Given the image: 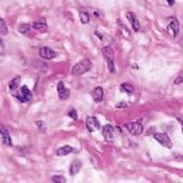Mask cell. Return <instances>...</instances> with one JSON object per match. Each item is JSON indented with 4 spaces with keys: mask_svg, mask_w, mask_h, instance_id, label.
I'll return each instance as SVG.
<instances>
[{
    "mask_svg": "<svg viewBox=\"0 0 183 183\" xmlns=\"http://www.w3.org/2000/svg\"><path fill=\"white\" fill-rule=\"evenodd\" d=\"M168 30L171 31L173 37H177L179 33V21L174 17H171L169 20V26H168Z\"/></svg>",
    "mask_w": 183,
    "mask_h": 183,
    "instance_id": "cell-9",
    "label": "cell"
},
{
    "mask_svg": "<svg viewBox=\"0 0 183 183\" xmlns=\"http://www.w3.org/2000/svg\"><path fill=\"white\" fill-rule=\"evenodd\" d=\"M32 28L34 29H38V30H41V29H45L46 28V21H45V19H39L38 21H35L33 22L32 24Z\"/></svg>",
    "mask_w": 183,
    "mask_h": 183,
    "instance_id": "cell-15",
    "label": "cell"
},
{
    "mask_svg": "<svg viewBox=\"0 0 183 183\" xmlns=\"http://www.w3.org/2000/svg\"><path fill=\"white\" fill-rule=\"evenodd\" d=\"M0 32H1V35H6L8 33V28L3 19H0Z\"/></svg>",
    "mask_w": 183,
    "mask_h": 183,
    "instance_id": "cell-21",
    "label": "cell"
},
{
    "mask_svg": "<svg viewBox=\"0 0 183 183\" xmlns=\"http://www.w3.org/2000/svg\"><path fill=\"white\" fill-rule=\"evenodd\" d=\"M81 166H82L81 161L77 160V159H75V160L71 163V166H70V174H71L72 177L76 175L78 172H79V170H81Z\"/></svg>",
    "mask_w": 183,
    "mask_h": 183,
    "instance_id": "cell-12",
    "label": "cell"
},
{
    "mask_svg": "<svg viewBox=\"0 0 183 183\" xmlns=\"http://www.w3.org/2000/svg\"><path fill=\"white\" fill-rule=\"evenodd\" d=\"M67 115H68V117H71L73 120H77V113H76V110L74 108H71L70 110L67 111Z\"/></svg>",
    "mask_w": 183,
    "mask_h": 183,
    "instance_id": "cell-23",
    "label": "cell"
},
{
    "mask_svg": "<svg viewBox=\"0 0 183 183\" xmlns=\"http://www.w3.org/2000/svg\"><path fill=\"white\" fill-rule=\"evenodd\" d=\"M57 93H59V97H60L61 100L67 99L70 97V95H71L70 90L67 88H65L63 82H59V84H57Z\"/></svg>",
    "mask_w": 183,
    "mask_h": 183,
    "instance_id": "cell-8",
    "label": "cell"
},
{
    "mask_svg": "<svg viewBox=\"0 0 183 183\" xmlns=\"http://www.w3.org/2000/svg\"><path fill=\"white\" fill-rule=\"evenodd\" d=\"M1 138H2L3 144L9 146V147H12V141L11 138H10V135H9V131L5 127H1Z\"/></svg>",
    "mask_w": 183,
    "mask_h": 183,
    "instance_id": "cell-13",
    "label": "cell"
},
{
    "mask_svg": "<svg viewBox=\"0 0 183 183\" xmlns=\"http://www.w3.org/2000/svg\"><path fill=\"white\" fill-rule=\"evenodd\" d=\"M39 54L44 60H52L56 56V53L53 50H51L48 46H43L39 50Z\"/></svg>",
    "mask_w": 183,
    "mask_h": 183,
    "instance_id": "cell-5",
    "label": "cell"
},
{
    "mask_svg": "<svg viewBox=\"0 0 183 183\" xmlns=\"http://www.w3.org/2000/svg\"><path fill=\"white\" fill-rule=\"evenodd\" d=\"M126 17H127V19L129 20V22L131 23V27H133V31H135V32H138L139 30H140V22H139V20L137 19V17H136V15L133 13V12H127Z\"/></svg>",
    "mask_w": 183,
    "mask_h": 183,
    "instance_id": "cell-7",
    "label": "cell"
},
{
    "mask_svg": "<svg viewBox=\"0 0 183 183\" xmlns=\"http://www.w3.org/2000/svg\"><path fill=\"white\" fill-rule=\"evenodd\" d=\"M182 133H183V125H182Z\"/></svg>",
    "mask_w": 183,
    "mask_h": 183,
    "instance_id": "cell-28",
    "label": "cell"
},
{
    "mask_svg": "<svg viewBox=\"0 0 183 183\" xmlns=\"http://www.w3.org/2000/svg\"><path fill=\"white\" fill-rule=\"evenodd\" d=\"M35 124H37V126L40 128V130H44V129H45V124L43 122L39 120V122H37Z\"/></svg>",
    "mask_w": 183,
    "mask_h": 183,
    "instance_id": "cell-26",
    "label": "cell"
},
{
    "mask_svg": "<svg viewBox=\"0 0 183 183\" xmlns=\"http://www.w3.org/2000/svg\"><path fill=\"white\" fill-rule=\"evenodd\" d=\"M155 139L159 142L160 144H162L163 147H166V148H172V141L170 137L166 135V133H155Z\"/></svg>",
    "mask_w": 183,
    "mask_h": 183,
    "instance_id": "cell-3",
    "label": "cell"
},
{
    "mask_svg": "<svg viewBox=\"0 0 183 183\" xmlns=\"http://www.w3.org/2000/svg\"><path fill=\"white\" fill-rule=\"evenodd\" d=\"M103 136L107 141H113L115 137V128L110 125H106L103 127Z\"/></svg>",
    "mask_w": 183,
    "mask_h": 183,
    "instance_id": "cell-6",
    "label": "cell"
},
{
    "mask_svg": "<svg viewBox=\"0 0 183 183\" xmlns=\"http://www.w3.org/2000/svg\"><path fill=\"white\" fill-rule=\"evenodd\" d=\"M72 152H75V149L72 148L71 146H63L61 148H59V149L56 150V155H70V153H72Z\"/></svg>",
    "mask_w": 183,
    "mask_h": 183,
    "instance_id": "cell-14",
    "label": "cell"
},
{
    "mask_svg": "<svg viewBox=\"0 0 183 183\" xmlns=\"http://www.w3.org/2000/svg\"><path fill=\"white\" fill-rule=\"evenodd\" d=\"M120 88H122V92H125V93H127V94H133V90H135L133 85H131V84H128V83L122 84Z\"/></svg>",
    "mask_w": 183,
    "mask_h": 183,
    "instance_id": "cell-16",
    "label": "cell"
},
{
    "mask_svg": "<svg viewBox=\"0 0 183 183\" xmlns=\"http://www.w3.org/2000/svg\"><path fill=\"white\" fill-rule=\"evenodd\" d=\"M20 83V76H17V77H15L13 79H11V82L9 83V89H16L18 87V85Z\"/></svg>",
    "mask_w": 183,
    "mask_h": 183,
    "instance_id": "cell-20",
    "label": "cell"
},
{
    "mask_svg": "<svg viewBox=\"0 0 183 183\" xmlns=\"http://www.w3.org/2000/svg\"><path fill=\"white\" fill-rule=\"evenodd\" d=\"M126 127L129 130V133L131 135H135V136L140 135L142 133V130H144V126L140 122H129V124L126 125Z\"/></svg>",
    "mask_w": 183,
    "mask_h": 183,
    "instance_id": "cell-4",
    "label": "cell"
},
{
    "mask_svg": "<svg viewBox=\"0 0 183 183\" xmlns=\"http://www.w3.org/2000/svg\"><path fill=\"white\" fill-rule=\"evenodd\" d=\"M21 94H22V96H20V97L18 96V99H20L21 102H29V100L32 99V93L28 88V86H26V85H23L21 87Z\"/></svg>",
    "mask_w": 183,
    "mask_h": 183,
    "instance_id": "cell-10",
    "label": "cell"
},
{
    "mask_svg": "<svg viewBox=\"0 0 183 183\" xmlns=\"http://www.w3.org/2000/svg\"><path fill=\"white\" fill-rule=\"evenodd\" d=\"M89 19H90V17H89V15L87 12L85 11L79 12V20H81V22L83 23V24H87L89 22Z\"/></svg>",
    "mask_w": 183,
    "mask_h": 183,
    "instance_id": "cell-19",
    "label": "cell"
},
{
    "mask_svg": "<svg viewBox=\"0 0 183 183\" xmlns=\"http://www.w3.org/2000/svg\"><path fill=\"white\" fill-rule=\"evenodd\" d=\"M92 96H93V99H94L96 103H100V102L103 100V97H104V90H103L102 87L97 86V87H95L94 90H93Z\"/></svg>",
    "mask_w": 183,
    "mask_h": 183,
    "instance_id": "cell-11",
    "label": "cell"
},
{
    "mask_svg": "<svg viewBox=\"0 0 183 183\" xmlns=\"http://www.w3.org/2000/svg\"><path fill=\"white\" fill-rule=\"evenodd\" d=\"M103 54L104 56L106 57V60L107 59H113V56H114V51L109 46H105V48H103Z\"/></svg>",
    "mask_w": 183,
    "mask_h": 183,
    "instance_id": "cell-18",
    "label": "cell"
},
{
    "mask_svg": "<svg viewBox=\"0 0 183 183\" xmlns=\"http://www.w3.org/2000/svg\"><path fill=\"white\" fill-rule=\"evenodd\" d=\"M93 64H92V61L88 60V59H85L83 61L78 62L76 63L72 68V74L73 75H82L84 73L88 72L89 70L92 68Z\"/></svg>",
    "mask_w": 183,
    "mask_h": 183,
    "instance_id": "cell-1",
    "label": "cell"
},
{
    "mask_svg": "<svg viewBox=\"0 0 183 183\" xmlns=\"http://www.w3.org/2000/svg\"><path fill=\"white\" fill-rule=\"evenodd\" d=\"M166 2L169 3V6H173L175 3V0H166Z\"/></svg>",
    "mask_w": 183,
    "mask_h": 183,
    "instance_id": "cell-27",
    "label": "cell"
},
{
    "mask_svg": "<svg viewBox=\"0 0 183 183\" xmlns=\"http://www.w3.org/2000/svg\"><path fill=\"white\" fill-rule=\"evenodd\" d=\"M181 83H183V72L180 73L177 76V78H175V81H174V84H175V85L181 84Z\"/></svg>",
    "mask_w": 183,
    "mask_h": 183,
    "instance_id": "cell-25",
    "label": "cell"
},
{
    "mask_svg": "<svg viewBox=\"0 0 183 183\" xmlns=\"http://www.w3.org/2000/svg\"><path fill=\"white\" fill-rule=\"evenodd\" d=\"M107 65H108V70L110 73L115 72V62L114 59H107Z\"/></svg>",
    "mask_w": 183,
    "mask_h": 183,
    "instance_id": "cell-22",
    "label": "cell"
},
{
    "mask_svg": "<svg viewBox=\"0 0 183 183\" xmlns=\"http://www.w3.org/2000/svg\"><path fill=\"white\" fill-rule=\"evenodd\" d=\"M31 28H32L31 24H29V23H23V24H21V26H19L18 30H19V32H20L21 34H26L30 31V29Z\"/></svg>",
    "mask_w": 183,
    "mask_h": 183,
    "instance_id": "cell-17",
    "label": "cell"
},
{
    "mask_svg": "<svg viewBox=\"0 0 183 183\" xmlns=\"http://www.w3.org/2000/svg\"><path fill=\"white\" fill-rule=\"evenodd\" d=\"M85 125H86V128L89 133H94L96 130H98L100 128V124L98 122V119L96 117H87L86 118V122H85Z\"/></svg>",
    "mask_w": 183,
    "mask_h": 183,
    "instance_id": "cell-2",
    "label": "cell"
},
{
    "mask_svg": "<svg viewBox=\"0 0 183 183\" xmlns=\"http://www.w3.org/2000/svg\"><path fill=\"white\" fill-rule=\"evenodd\" d=\"M52 181L56 183H63V182H66V179L61 177V175H54V177H52Z\"/></svg>",
    "mask_w": 183,
    "mask_h": 183,
    "instance_id": "cell-24",
    "label": "cell"
}]
</instances>
